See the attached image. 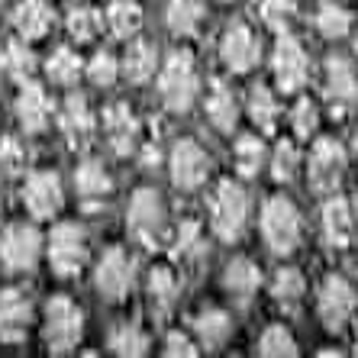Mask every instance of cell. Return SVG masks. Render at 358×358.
Masks as SVG:
<instances>
[{
	"mask_svg": "<svg viewBox=\"0 0 358 358\" xmlns=\"http://www.w3.org/2000/svg\"><path fill=\"white\" fill-rule=\"evenodd\" d=\"M42 333L52 355H65L75 352L84 336V313L71 297H52L45 303V320H42Z\"/></svg>",
	"mask_w": 358,
	"mask_h": 358,
	"instance_id": "cell-1",
	"label": "cell"
},
{
	"mask_svg": "<svg viewBox=\"0 0 358 358\" xmlns=\"http://www.w3.org/2000/svg\"><path fill=\"white\" fill-rule=\"evenodd\" d=\"M159 94L165 100L168 110L184 113V110L194 103V94H197V68L187 52H175L171 59L162 65L159 75Z\"/></svg>",
	"mask_w": 358,
	"mask_h": 358,
	"instance_id": "cell-2",
	"label": "cell"
},
{
	"mask_svg": "<svg viewBox=\"0 0 358 358\" xmlns=\"http://www.w3.org/2000/svg\"><path fill=\"white\" fill-rule=\"evenodd\" d=\"M262 233L268 249L278 255H291L300 242V213L287 197H271L262 210Z\"/></svg>",
	"mask_w": 358,
	"mask_h": 358,
	"instance_id": "cell-3",
	"label": "cell"
},
{
	"mask_svg": "<svg viewBox=\"0 0 358 358\" xmlns=\"http://www.w3.org/2000/svg\"><path fill=\"white\" fill-rule=\"evenodd\" d=\"M126 229L142 242L155 249L165 236V203H162L159 191L152 187H139L129 200V213H126Z\"/></svg>",
	"mask_w": 358,
	"mask_h": 358,
	"instance_id": "cell-4",
	"label": "cell"
},
{
	"mask_svg": "<svg viewBox=\"0 0 358 358\" xmlns=\"http://www.w3.org/2000/svg\"><path fill=\"white\" fill-rule=\"evenodd\" d=\"M210 213H213V233L223 242H233L245 229V217H249V197L239 184L223 181L210 200Z\"/></svg>",
	"mask_w": 358,
	"mask_h": 358,
	"instance_id": "cell-5",
	"label": "cell"
},
{
	"mask_svg": "<svg viewBox=\"0 0 358 358\" xmlns=\"http://www.w3.org/2000/svg\"><path fill=\"white\" fill-rule=\"evenodd\" d=\"M87 262V236L78 223H59L49 233V265L59 278H75Z\"/></svg>",
	"mask_w": 358,
	"mask_h": 358,
	"instance_id": "cell-6",
	"label": "cell"
},
{
	"mask_svg": "<svg viewBox=\"0 0 358 358\" xmlns=\"http://www.w3.org/2000/svg\"><path fill=\"white\" fill-rule=\"evenodd\" d=\"M39 255H42V236L36 226H26V223H13L3 229L0 236V262L7 271L13 275H26L39 265Z\"/></svg>",
	"mask_w": 358,
	"mask_h": 358,
	"instance_id": "cell-7",
	"label": "cell"
},
{
	"mask_svg": "<svg viewBox=\"0 0 358 358\" xmlns=\"http://www.w3.org/2000/svg\"><path fill=\"white\" fill-rule=\"evenodd\" d=\"M355 307H358V294L345 278L339 275H329L320 287V317H323L326 329H342L355 317Z\"/></svg>",
	"mask_w": 358,
	"mask_h": 358,
	"instance_id": "cell-8",
	"label": "cell"
},
{
	"mask_svg": "<svg viewBox=\"0 0 358 358\" xmlns=\"http://www.w3.org/2000/svg\"><path fill=\"white\" fill-rule=\"evenodd\" d=\"M23 203L36 220H52L65 203V191L55 171H33L23 184Z\"/></svg>",
	"mask_w": 358,
	"mask_h": 358,
	"instance_id": "cell-9",
	"label": "cell"
},
{
	"mask_svg": "<svg viewBox=\"0 0 358 358\" xmlns=\"http://www.w3.org/2000/svg\"><path fill=\"white\" fill-rule=\"evenodd\" d=\"M168 165H171V181L181 191H197L210 175V155L194 139L178 142L175 149H171V162Z\"/></svg>",
	"mask_w": 358,
	"mask_h": 358,
	"instance_id": "cell-10",
	"label": "cell"
},
{
	"mask_svg": "<svg viewBox=\"0 0 358 358\" xmlns=\"http://www.w3.org/2000/svg\"><path fill=\"white\" fill-rule=\"evenodd\" d=\"M275 78H278V87L284 94H294L307 84L310 75V62H307V52L300 49V42L294 36H281L278 39V49H275Z\"/></svg>",
	"mask_w": 358,
	"mask_h": 358,
	"instance_id": "cell-11",
	"label": "cell"
},
{
	"mask_svg": "<svg viewBox=\"0 0 358 358\" xmlns=\"http://www.w3.org/2000/svg\"><path fill=\"white\" fill-rule=\"evenodd\" d=\"M33 300L20 287L0 291V339L3 342H23L29 326H33Z\"/></svg>",
	"mask_w": 358,
	"mask_h": 358,
	"instance_id": "cell-12",
	"label": "cell"
},
{
	"mask_svg": "<svg viewBox=\"0 0 358 358\" xmlns=\"http://www.w3.org/2000/svg\"><path fill=\"white\" fill-rule=\"evenodd\" d=\"M94 281H97L100 297L123 300L126 291H129V284H133V259H129L123 249H107L103 259L97 262Z\"/></svg>",
	"mask_w": 358,
	"mask_h": 358,
	"instance_id": "cell-13",
	"label": "cell"
},
{
	"mask_svg": "<svg viewBox=\"0 0 358 358\" xmlns=\"http://www.w3.org/2000/svg\"><path fill=\"white\" fill-rule=\"evenodd\" d=\"M345 171V152L336 139H320L310 155V184L317 191H333Z\"/></svg>",
	"mask_w": 358,
	"mask_h": 358,
	"instance_id": "cell-14",
	"label": "cell"
},
{
	"mask_svg": "<svg viewBox=\"0 0 358 358\" xmlns=\"http://www.w3.org/2000/svg\"><path fill=\"white\" fill-rule=\"evenodd\" d=\"M223 62L226 68H233L236 75H242V71H249V68H255V62H259L262 55V45L259 39H255V33H252L245 23H236L226 29L223 36Z\"/></svg>",
	"mask_w": 358,
	"mask_h": 358,
	"instance_id": "cell-15",
	"label": "cell"
},
{
	"mask_svg": "<svg viewBox=\"0 0 358 358\" xmlns=\"http://www.w3.org/2000/svg\"><path fill=\"white\" fill-rule=\"evenodd\" d=\"M17 120L26 133H42L52 120V100L36 81H23V91L17 97Z\"/></svg>",
	"mask_w": 358,
	"mask_h": 358,
	"instance_id": "cell-16",
	"label": "cell"
},
{
	"mask_svg": "<svg viewBox=\"0 0 358 358\" xmlns=\"http://www.w3.org/2000/svg\"><path fill=\"white\" fill-rule=\"evenodd\" d=\"M103 133H107L117 155H129L136 149V139H139V120L133 117V110L126 103H113L103 110Z\"/></svg>",
	"mask_w": 358,
	"mask_h": 358,
	"instance_id": "cell-17",
	"label": "cell"
},
{
	"mask_svg": "<svg viewBox=\"0 0 358 358\" xmlns=\"http://www.w3.org/2000/svg\"><path fill=\"white\" fill-rule=\"evenodd\" d=\"M59 126H62V133H65V139L71 142L75 149L87 145V142L94 139V113H91V107H87V100L68 97L62 113H59Z\"/></svg>",
	"mask_w": 358,
	"mask_h": 358,
	"instance_id": "cell-18",
	"label": "cell"
},
{
	"mask_svg": "<svg viewBox=\"0 0 358 358\" xmlns=\"http://www.w3.org/2000/svg\"><path fill=\"white\" fill-rule=\"evenodd\" d=\"M55 13L45 0H20L13 10V29L20 33V39H42L52 29Z\"/></svg>",
	"mask_w": 358,
	"mask_h": 358,
	"instance_id": "cell-19",
	"label": "cell"
},
{
	"mask_svg": "<svg viewBox=\"0 0 358 358\" xmlns=\"http://www.w3.org/2000/svg\"><path fill=\"white\" fill-rule=\"evenodd\" d=\"M75 187H78V197H81L87 207H97V203H103V200L110 197L113 181H110V175L103 171L100 162H81L75 171Z\"/></svg>",
	"mask_w": 358,
	"mask_h": 358,
	"instance_id": "cell-20",
	"label": "cell"
},
{
	"mask_svg": "<svg viewBox=\"0 0 358 358\" xmlns=\"http://www.w3.org/2000/svg\"><path fill=\"white\" fill-rule=\"evenodd\" d=\"M326 94L336 107H349L358 97V81H355V68L345 59H329L326 62Z\"/></svg>",
	"mask_w": 358,
	"mask_h": 358,
	"instance_id": "cell-21",
	"label": "cell"
},
{
	"mask_svg": "<svg viewBox=\"0 0 358 358\" xmlns=\"http://www.w3.org/2000/svg\"><path fill=\"white\" fill-rule=\"evenodd\" d=\"M355 233V220H352V207L345 200H329L323 207V236L329 245L345 249Z\"/></svg>",
	"mask_w": 358,
	"mask_h": 358,
	"instance_id": "cell-22",
	"label": "cell"
},
{
	"mask_svg": "<svg viewBox=\"0 0 358 358\" xmlns=\"http://www.w3.org/2000/svg\"><path fill=\"white\" fill-rule=\"evenodd\" d=\"M159 68V49L145 39L129 42V49L123 55V75L136 84H145Z\"/></svg>",
	"mask_w": 358,
	"mask_h": 358,
	"instance_id": "cell-23",
	"label": "cell"
},
{
	"mask_svg": "<svg viewBox=\"0 0 358 358\" xmlns=\"http://www.w3.org/2000/svg\"><path fill=\"white\" fill-rule=\"evenodd\" d=\"M226 287H229V294H233L239 303H249L252 300V294L259 291V281H262V275H259V268L252 265L249 259H233L229 265H226Z\"/></svg>",
	"mask_w": 358,
	"mask_h": 358,
	"instance_id": "cell-24",
	"label": "cell"
},
{
	"mask_svg": "<svg viewBox=\"0 0 358 358\" xmlns=\"http://www.w3.org/2000/svg\"><path fill=\"white\" fill-rule=\"evenodd\" d=\"M0 71L7 78H13V81H29L36 71V55L33 49L26 45V39H13L3 45V52H0Z\"/></svg>",
	"mask_w": 358,
	"mask_h": 358,
	"instance_id": "cell-25",
	"label": "cell"
},
{
	"mask_svg": "<svg viewBox=\"0 0 358 358\" xmlns=\"http://www.w3.org/2000/svg\"><path fill=\"white\" fill-rule=\"evenodd\" d=\"M207 117L220 133H233L236 129L239 110H236V97L226 84H220V81L213 84V91H210V97H207Z\"/></svg>",
	"mask_w": 358,
	"mask_h": 358,
	"instance_id": "cell-26",
	"label": "cell"
},
{
	"mask_svg": "<svg viewBox=\"0 0 358 358\" xmlns=\"http://www.w3.org/2000/svg\"><path fill=\"white\" fill-rule=\"evenodd\" d=\"M194 329H197L200 345H207L210 352L226 345V339L233 336V320L226 317L223 310H203L197 320H194Z\"/></svg>",
	"mask_w": 358,
	"mask_h": 358,
	"instance_id": "cell-27",
	"label": "cell"
},
{
	"mask_svg": "<svg viewBox=\"0 0 358 358\" xmlns=\"http://www.w3.org/2000/svg\"><path fill=\"white\" fill-rule=\"evenodd\" d=\"M81 71H84L81 55H78L75 49H68V45L55 49L49 59H45V78H49L52 84H62V87H71V84L81 78Z\"/></svg>",
	"mask_w": 358,
	"mask_h": 358,
	"instance_id": "cell-28",
	"label": "cell"
},
{
	"mask_svg": "<svg viewBox=\"0 0 358 358\" xmlns=\"http://www.w3.org/2000/svg\"><path fill=\"white\" fill-rule=\"evenodd\" d=\"M107 26L117 39H129L142 26V7L136 0H113L107 10Z\"/></svg>",
	"mask_w": 358,
	"mask_h": 358,
	"instance_id": "cell-29",
	"label": "cell"
},
{
	"mask_svg": "<svg viewBox=\"0 0 358 358\" xmlns=\"http://www.w3.org/2000/svg\"><path fill=\"white\" fill-rule=\"evenodd\" d=\"M203 23V7L197 0H168V26L178 36H194Z\"/></svg>",
	"mask_w": 358,
	"mask_h": 358,
	"instance_id": "cell-30",
	"label": "cell"
},
{
	"mask_svg": "<svg viewBox=\"0 0 358 358\" xmlns=\"http://www.w3.org/2000/svg\"><path fill=\"white\" fill-rule=\"evenodd\" d=\"M271 294L281 307H297L300 300H303V275H300L297 268H281L271 281Z\"/></svg>",
	"mask_w": 358,
	"mask_h": 358,
	"instance_id": "cell-31",
	"label": "cell"
},
{
	"mask_svg": "<svg viewBox=\"0 0 358 358\" xmlns=\"http://www.w3.org/2000/svg\"><path fill=\"white\" fill-rule=\"evenodd\" d=\"M249 113H252V120L259 123V129H265V133H271L278 126V103H275V97H271V91L268 87H262V84H255V91L249 94Z\"/></svg>",
	"mask_w": 358,
	"mask_h": 358,
	"instance_id": "cell-32",
	"label": "cell"
},
{
	"mask_svg": "<svg viewBox=\"0 0 358 358\" xmlns=\"http://www.w3.org/2000/svg\"><path fill=\"white\" fill-rule=\"evenodd\" d=\"M110 349L117 355H145L149 352V336L142 333L139 326L123 323L110 333Z\"/></svg>",
	"mask_w": 358,
	"mask_h": 358,
	"instance_id": "cell-33",
	"label": "cell"
},
{
	"mask_svg": "<svg viewBox=\"0 0 358 358\" xmlns=\"http://www.w3.org/2000/svg\"><path fill=\"white\" fill-rule=\"evenodd\" d=\"M100 26H103V17H100L94 7H75L68 13V33L78 42H91L97 39Z\"/></svg>",
	"mask_w": 358,
	"mask_h": 358,
	"instance_id": "cell-34",
	"label": "cell"
},
{
	"mask_svg": "<svg viewBox=\"0 0 358 358\" xmlns=\"http://www.w3.org/2000/svg\"><path fill=\"white\" fill-rule=\"evenodd\" d=\"M149 294H152V303H155V310H162L165 313L171 303H175L178 297V278L171 268H155L149 278Z\"/></svg>",
	"mask_w": 358,
	"mask_h": 358,
	"instance_id": "cell-35",
	"label": "cell"
},
{
	"mask_svg": "<svg viewBox=\"0 0 358 358\" xmlns=\"http://www.w3.org/2000/svg\"><path fill=\"white\" fill-rule=\"evenodd\" d=\"M262 162H265V145H262L259 136H242L236 142V168H239V175L252 178L259 175Z\"/></svg>",
	"mask_w": 358,
	"mask_h": 358,
	"instance_id": "cell-36",
	"label": "cell"
},
{
	"mask_svg": "<svg viewBox=\"0 0 358 358\" xmlns=\"http://www.w3.org/2000/svg\"><path fill=\"white\" fill-rule=\"evenodd\" d=\"M349 26H352L349 10H342L339 3H333V0H326L323 7H320L317 29L326 36V39H339V36H345L349 33Z\"/></svg>",
	"mask_w": 358,
	"mask_h": 358,
	"instance_id": "cell-37",
	"label": "cell"
},
{
	"mask_svg": "<svg viewBox=\"0 0 358 358\" xmlns=\"http://www.w3.org/2000/svg\"><path fill=\"white\" fill-rule=\"evenodd\" d=\"M259 352L262 355H297V342L294 336L284 329V326H268L265 333H262V342H259Z\"/></svg>",
	"mask_w": 358,
	"mask_h": 358,
	"instance_id": "cell-38",
	"label": "cell"
},
{
	"mask_svg": "<svg viewBox=\"0 0 358 358\" xmlns=\"http://www.w3.org/2000/svg\"><path fill=\"white\" fill-rule=\"evenodd\" d=\"M120 75V62L110 55V52H97L91 62H87V78H91L97 87H110Z\"/></svg>",
	"mask_w": 358,
	"mask_h": 358,
	"instance_id": "cell-39",
	"label": "cell"
},
{
	"mask_svg": "<svg viewBox=\"0 0 358 358\" xmlns=\"http://www.w3.org/2000/svg\"><path fill=\"white\" fill-rule=\"evenodd\" d=\"M294 17V0H262V20H265L271 29L284 33L287 23Z\"/></svg>",
	"mask_w": 358,
	"mask_h": 358,
	"instance_id": "cell-40",
	"label": "cell"
},
{
	"mask_svg": "<svg viewBox=\"0 0 358 358\" xmlns=\"http://www.w3.org/2000/svg\"><path fill=\"white\" fill-rule=\"evenodd\" d=\"M271 175L275 181H291L297 175V149L291 142H281L275 149V159H271Z\"/></svg>",
	"mask_w": 358,
	"mask_h": 358,
	"instance_id": "cell-41",
	"label": "cell"
},
{
	"mask_svg": "<svg viewBox=\"0 0 358 358\" xmlns=\"http://www.w3.org/2000/svg\"><path fill=\"white\" fill-rule=\"evenodd\" d=\"M291 120H294V133L297 136H313L317 133V126H320V113H317V103L313 100H300L297 107H294V113H291Z\"/></svg>",
	"mask_w": 358,
	"mask_h": 358,
	"instance_id": "cell-42",
	"label": "cell"
},
{
	"mask_svg": "<svg viewBox=\"0 0 358 358\" xmlns=\"http://www.w3.org/2000/svg\"><path fill=\"white\" fill-rule=\"evenodd\" d=\"M0 168H3L7 175H20L26 168V145L20 139L0 142Z\"/></svg>",
	"mask_w": 358,
	"mask_h": 358,
	"instance_id": "cell-43",
	"label": "cell"
},
{
	"mask_svg": "<svg viewBox=\"0 0 358 358\" xmlns=\"http://www.w3.org/2000/svg\"><path fill=\"white\" fill-rule=\"evenodd\" d=\"M200 242V226L197 223H181V229H178L175 236V255H187V252L197 249Z\"/></svg>",
	"mask_w": 358,
	"mask_h": 358,
	"instance_id": "cell-44",
	"label": "cell"
},
{
	"mask_svg": "<svg viewBox=\"0 0 358 358\" xmlns=\"http://www.w3.org/2000/svg\"><path fill=\"white\" fill-rule=\"evenodd\" d=\"M165 355H184V358H191V355H197V349H194V342L187 339L184 333H171L165 339Z\"/></svg>",
	"mask_w": 358,
	"mask_h": 358,
	"instance_id": "cell-45",
	"label": "cell"
},
{
	"mask_svg": "<svg viewBox=\"0 0 358 358\" xmlns=\"http://www.w3.org/2000/svg\"><path fill=\"white\" fill-rule=\"evenodd\" d=\"M320 355H323V358H333V355H336V358H339V355H342V352H339V349H323V352H320Z\"/></svg>",
	"mask_w": 358,
	"mask_h": 358,
	"instance_id": "cell-46",
	"label": "cell"
},
{
	"mask_svg": "<svg viewBox=\"0 0 358 358\" xmlns=\"http://www.w3.org/2000/svg\"><path fill=\"white\" fill-rule=\"evenodd\" d=\"M352 145H355V155H358V133H355V142H352Z\"/></svg>",
	"mask_w": 358,
	"mask_h": 358,
	"instance_id": "cell-47",
	"label": "cell"
},
{
	"mask_svg": "<svg viewBox=\"0 0 358 358\" xmlns=\"http://www.w3.org/2000/svg\"><path fill=\"white\" fill-rule=\"evenodd\" d=\"M352 217H358V197H355V213H352Z\"/></svg>",
	"mask_w": 358,
	"mask_h": 358,
	"instance_id": "cell-48",
	"label": "cell"
},
{
	"mask_svg": "<svg viewBox=\"0 0 358 358\" xmlns=\"http://www.w3.org/2000/svg\"><path fill=\"white\" fill-rule=\"evenodd\" d=\"M355 55H358V36H355Z\"/></svg>",
	"mask_w": 358,
	"mask_h": 358,
	"instance_id": "cell-49",
	"label": "cell"
},
{
	"mask_svg": "<svg viewBox=\"0 0 358 358\" xmlns=\"http://www.w3.org/2000/svg\"><path fill=\"white\" fill-rule=\"evenodd\" d=\"M355 352H358V339H355Z\"/></svg>",
	"mask_w": 358,
	"mask_h": 358,
	"instance_id": "cell-50",
	"label": "cell"
},
{
	"mask_svg": "<svg viewBox=\"0 0 358 358\" xmlns=\"http://www.w3.org/2000/svg\"><path fill=\"white\" fill-rule=\"evenodd\" d=\"M0 3H3V0H0Z\"/></svg>",
	"mask_w": 358,
	"mask_h": 358,
	"instance_id": "cell-51",
	"label": "cell"
}]
</instances>
